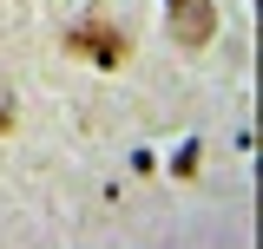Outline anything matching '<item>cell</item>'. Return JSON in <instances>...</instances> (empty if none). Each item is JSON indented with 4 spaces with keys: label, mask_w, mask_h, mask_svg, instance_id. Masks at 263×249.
I'll list each match as a JSON object with an SVG mask.
<instances>
[{
    "label": "cell",
    "mask_w": 263,
    "mask_h": 249,
    "mask_svg": "<svg viewBox=\"0 0 263 249\" xmlns=\"http://www.w3.org/2000/svg\"><path fill=\"white\" fill-rule=\"evenodd\" d=\"M164 27H171V39L184 53H204L217 39V7L211 0H164Z\"/></svg>",
    "instance_id": "cell-1"
},
{
    "label": "cell",
    "mask_w": 263,
    "mask_h": 249,
    "mask_svg": "<svg viewBox=\"0 0 263 249\" xmlns=\"http://www.w3.org/2000/svg\"><path fill=\"white\" fill-rule=\"evenodd\" d=\"M66 46H72V53H79V59H92V66H105V72H112V66H125V33L112 27V20H79V27L66 33Z\"/></svg>",
    "instance_id": "cell-2"
},
{
    "label": "cell",
    "mask_w": 263,
    "mask_h": 249,
    "mask_svg": "<svg viewBox=\"0 0 263 249\" xmlns=\"http://www.w3.org/2000/svg\"><path fill=\"white\" fill-rule=\"evenodd\" d=\"M7 125H13V118H7V98H0V131H7Z\"/></svg>",
    "instance_id": "cell-3"
}]
</instances>
